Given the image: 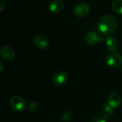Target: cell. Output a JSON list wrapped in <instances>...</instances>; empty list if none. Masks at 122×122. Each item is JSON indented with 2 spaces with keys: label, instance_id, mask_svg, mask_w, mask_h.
I'll return each instance as SVG.
<instances>
[{
  "label": "cell",
  "instance_id": "obj_1",
  "mask_svg": "<svg viewBox=\"0 0 122 122\" xmlns=\"http://www.w3.org/2000/svg\"><path fill=\"white\" fill-rule=\"evenodd\" d=\"M99 30L104 34L108 35L113 33L117 27V19L112 15H104L99 18L97 22Z\"/></svg>",
  "mask_w": 122,
  "mask_h": 122
},
{
  "label": "cell",
  "instance_id": "obj_2",
  "mask_svg": "<svg viewBox=\"0 0 122 122\" xmlns=\"http://www.w3.org/2000/svg\"><path fill=\"white\" fill-rule=\"evenodd\" d=\"M9 104L11 109L18 112H21L24 111L26 107V104L25 100L20 96H13L9 100Z\"/></svg>",
  "mask_w": 122,
  "mask_h": 122
},
{
  "label": "cell",
  "instance_id": "obj_3",
  "mask_svg": "<svg viewBox=\"0 0 122 122\" xmlns=\"http://www.w3.org/2000/svg\"><path fill=\"white\" fill-rule=\"evenodd\" d=\"M84 40L86 43L88 44L89 45L95 46L101 44L103 41L104 38L102 35L100 34L99 33L95 31H91L86 34V35L84 37Z\"/></svg>",
  "mask_w": 122,
  "mask_h": 122
},
{
  "label": "cell",
  "instance_id": "obj_4",
  "mask_svg": "<svg viewBox=\"0 0 122 122\" xmlns=\"http://www.w3.org/2000/svg\"><path fill=\"white\" fill-rule=\"evenodd\" d=\"M90 6L86 3H79L74 9V14L79 18H84L90 13Z\"/></svg>",
  "mask_w": 122,
  "mask_h": 122
},
{
  "label": "cell",
  "instance_id": "obj_5",
  "mask_svg": "<svg viewBox=\"0 0 122 122\" xmlns=\"http://www.w3.org/2000/svg\"><path fill=\"white\" fill-rule=\"evenodd\" d=\"M105 60L109 66L113 67L119 66L122 63V58L121 55L117 52H111L107 54Z\"/></svg>",
  "mask_w": 122,
  "mask_h": 122
},
{
  "label": "cell",
  "instance_id": "obj_6",
  "mask_svg": "<svg viewBox=\"0 0 122 122\" xmlns=\"http://www.w3.org/2000/svg\"><path fill=\"white\" fill-rule=\"evenodd\" d=\"M69 80L68 74L64 71H58L52 77L53 83L58 86H61L67 83Z\"/></svg>",
  "mask_w": 122,
  "mask_h": 122
},
{
  "label": "cell",
  "instance_id": "obj_7",
  "mask_svg": "<svg viewBox=\"0 0 122 122\" xmlns=\"http://www.w3.org/2000/svg\"><path fill=\"white\" fill-rule=\"evenodd\" d=\"M107 102V104L110 107H112L113 109H116V108H118L121 105L122 98H121V96L118 93L112 92L108 95Z\"/></svg>",
  "mask_w": 122,
  "mask_h": 122
},
{
  "label": "cell",
  "instance_id": "obj_8",
  "mask_svg": "<svg viewBox=\"0 0 122 122\" xmlns=\"http://www.w3.org/2000/svg\"><path fill=\"white\" fill-rule=\"evenodd\" d=\"M33 42L34 46L40 49H46L49 45V41L48 39L43 35H38L34 37Z\"/></svg>",
  "mask_w": 122,
  "mask_h": 122
},
{
  "label": "cell",
  "instance_id": "obj_9",
  "mask_svg": "<svg viewBox=\"0 0 122 122\" xmlns=\"http://www.w3.org/2000/svg\"><path fill=\"white\" fill-rule=\"evenodd\" d=\"M64 8V4L61 0H54L52 1L49 6V11L54 14H59L63 11Z\"/></svg>",
  "mask_w": 122,
  "mask_h": 122
},
{
  "label": "cell",
  "instance_id": "obj_10",
  "mask_svg": "<svg viewBox=\"0 0 122 122\" xmlns=\"http://www.w3.org/2000/svg\"><path fill=\"white\" fill-rule=\"evenodd\" d=\"M1 55L6 61H11L14 59L15 53L13 49L9 46H4L1 49Z\"/></svg>",
  "mask_w": 122,
  "mask_h": 122
},
{
  "label": "cell",
  "instance_id": "obj_11",
  "mask_svg": "<svg viewBox=\"0 0 122 122\" xmlns=\"http://www.w3.org/2000/svg\"><path fill=\"white\" fill-rule=\"evenodd\" d=\"M106 45L108 50L112 52H115L119 48V41L114 36H109L106 41Z\"/></svg>",
  "mask_w": 122,
  "mask_h": 122
},
{
  "label": "cell",
  "instance_id": "obj_12",
  "mask_svg": "<svg viewBox=\"0 0 122 122\" xmlns=\"http://www.w3.org/2000/svg\"><path fill=\"white\" fill-rule=\"evenodd\" d=\"M112 9L117 14H122V0H114L112 4Z\"/></svg>",
  "mask_w": 122,
  "mask_h": 122
},
{
  "label": "cell",
  "instance_id": "obj_13",
  "mask_svg": "<svg viewBox=\"0 0 122 122\" xmlns=\"http://www.w3.org/2000/svg\"><path fill=\"white\" fill-rule=\"evenodd\" d=\"M73 114L72 112L70 111H66L63 113L62 116H61V119L65 122H69L71 121V119H72Z\"/></svg>",
  "mask_w": 122,
  "mask_h": 122
},
{
  "label": "cell",
  "instance_id": "obj_14",
  "mask_svg": "<svg viewBox=\"0 0 122 122\" xmlns=\"http://www.w3.org/2000/svg\"><path fill=\"white\" fill-rule=\"evenodd\" d=\"M103 110L104 111V112H106L107 114L109 115H112L114 113V111H113V108L112 107H110L108 104H104L103 106Z\"/></svg>",
  "mask_w": 122,
  "mask_h": 122
},
{
  "label": "cell",
  "instance_id": "obj_15",
  "mask_svg": "<svg viewBox=\"0 0 122 122\" xmlns=\"http://www.w3.org/2000/svg\"><path fill=\"white\" fill-rule=\"evenodd\" d=\"M28 107L31 111H36L38 109V108H39V105H38V104L36 102H32L29 103Z\"/></svg>",
  "mask_w": 122,
  "mask_h": 122
},
{
  "label": "cell",
  "instance_id": "obj_16",
  "mask_svg": "<svg viewBox=\"0 0 122 122\" xmlns=\"http://www.w3.org/2000/svg\"><path fill=\"white\" fill-rule=\"evenodd\" d=\"M1 2V6H0V11H2L5 7V1L4 0H0Z\"/></svg>",
  "mask_w": 122,
  "mask_h": 122
},
{
  "label": "cell",
  "instance_id": "obj_17",
  "mask_svg": "<svg viewBox=\"0 0 122 122\" xmlns=\"http://www.w3.org/2000/svg\"><path fill=\"white\" fill-rule=\"evenodd\" d=\"M96 122H107V121H106V120H104V119H99V120L97 121Z\"/></svg>",
  "mask_w": 122,
  "mask_h": 122
},
{
  "label": "cell",
  "instance_id": "obj_18",
  "mask_svg": "<svg viewBox=\"0 0 122 122\" xmlns=\"http://www.w3.org/2000/svg\"><path fill=\"white\" fill-rule=\"evenodd\" d=\"M0 66H1V69H0V72H1V71H2V70H3V64H2V63H0Z\"/></svg>",
  "mask_w": 122,
  "mask_h": 122
},
{
  "label": "cell",
  "instance_id": "obj_19",
  "mask_svg": "<svg viewBox=\"0 0 122 122\" xmlns=\"http://www.w3.org/2000/svg\"></svg>",
  "mask_w": 122,
  "mask_h": 122
}]
</instances>
